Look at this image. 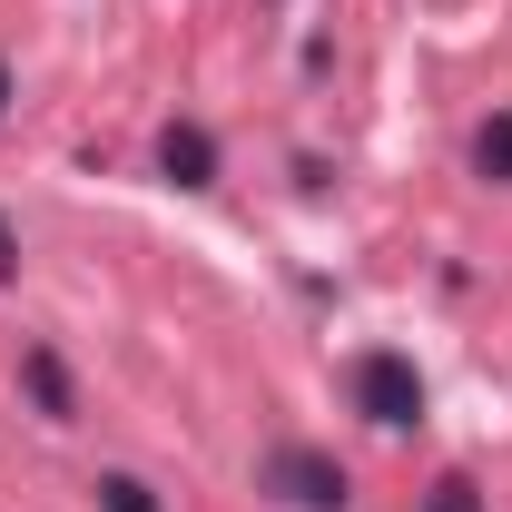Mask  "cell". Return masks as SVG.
Here are the masks:
<instances>
[{"label": "cell", "instance_id": "cell-4", "mask_svg": "<svg viewBox=\"0 0 512 512\" xmlns=\"http://www.w3.org/2000/svg\"><path fill=\"white\" fill-rule=\"evenodd\" d=\"M20 384H30V404H40L50 424L79 414V394H69V375H60V355H50V345H30V355H20Z\"/></svg>", "mask_w": 512, "mask_h": 512}, {"label": "cell", "instance_id": "cell-7", "mask_svg": "<svg viewBox=\"0 0 512 512\" xmlns=\"http://www.w3.org/2000/svg\"><path fill=\"white\" fill-rule=\"evenodd\" d=\"M424 512H483V493H473V473H444V483H434V503Z\"/></svg>", "mask_w": 512, "mask_h": 512}, {"label": "cell", "instance_id": "cell-8", "mask_svg": "<svg viewBox=\"0 0 512 512\" xmlns=\"http://www.w3.org/2000/svg\"><path fill=\"white\" fill-rule=\"evenodd\" d=\"M0 276H20V237H10V217H0Z\"/></svg>", "mask_w": 512, "mask_h": 512}, {"label": "cell", "instance_id": "cell-1", "mask_svg": "<svg viewBox=\"0 0 512 512\" xmlns=\"http://www.w3.org/2000/svg\"><path fill=\"white\" fill-rule=\"evenodd\" d=\"M345 394H355V414L384 424V434L424 424V375H414V355H394V345H365V355L345 365Z\"/></svg>", "mask_w": 512, "mask_h": 512}, {"label": "cell", "instance_id": "cell-6", "mask_svg": "<svg viewBox=\"0 0 512 512\" xmlns=\"http://www.w3.org/2000/svg\"><path fill=\"white\" fill-rule=\"evenodd\" d=\"M89 493H99V512H168L158 493H148V483H138V473H99Z\"/></svg>", "mask_w": 512, "mask_h": 512}, {"label": "cell", "instance_id": "cell-9", "mask_svg": "<svg viewBox=\"0 0 512 512\" xmlns=\"http://www.w3.org/2000/svg\"><path fill=\"white\" fill-rule=\"evenodd\" d=\"M0 109H10V60H0Z\"/></svg>", "mask_w": 512, "mask_h": 512}, {"label": "cell", "instance_id": "cell-2", "mask_svg": "<svg viewBox=\"0 0 512 512\" xmlns=\"http://www.w3.org/2000/svg\"><path fill=\"white\" fill-rule=\"evenodd\" d=\"M256 493H276L286 512H345L355 503V483H345V463L316 444H276L266 463H256Z\"/></svg>", "mask_w": 512, "mask_h": 512}, {"label": "cell", "instance_id": "cell-3", "mask_svg": "<svg viewBox=\"0 0 512 512\" xmlns=\"http://www.w3.org/2000/svg\"><path fill=\"white\" fill-rule=\"evenodd\" d=\"M158 168H168L178 188H217V138H207L197 119H168L158 128Z\"/></svg>", "mask_w": 512, "mask_h": 512}, {"label": "cell", "instance_id": "cell-5", "mask_svg": "<svg viewBox=\"0 0 512 512\" xmlns=\"http://www.w3.org/2000/svg\"><path fill=\"white\" fill-rule=\"evenodd\" d=\"M473 178L483 188H512V109H493V119L473 128Z\"/></svg>", "mask_w": 512, "mask_h": 512}]
</instances>
